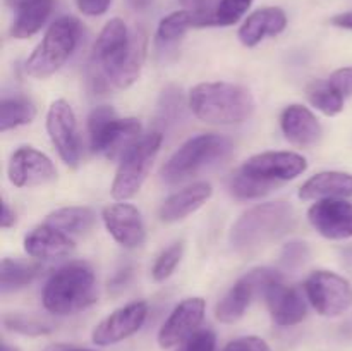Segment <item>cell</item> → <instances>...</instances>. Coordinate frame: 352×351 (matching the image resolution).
Instances as JSON below:
<instances>
[{
  "label": "cell",
  "mask_w": 352,
  "mask_h": 351,
  "mask_svg": "<svg viewBox=\"0 0 352 351\" xmlns=\"http://www.w3.org/2000/svg\"><path fill=\"white\" fill-rule=\"evenodd\" d=\"M146 57V36L141 31L131 33L119 17L110 19L100 31L89 57V79L95 92L110 86L129 88L138 81Z\"/></svg>",
  "instance_id": "obj_1"
},
{
  "label": "cell",
  "mask_w": 352,
  "mask_h": 351,
  "mask_svg": "<svg viewBox=\"0 0 352 351\" xmlns=\"http://www.w3.org/2000/svg\"><path fill=\"white\" fill-rule=\"evenodd\" d=\"M296 224V213L289 203L268 202L246 210L230 229V244L243 257L258 253L261 248L280 240Z\"/></svg>",
  "instance_id": "obj_2"
},
{
  "label": "cell",
  "mask_w": 352,
  "mask_h": 351,
  "mask_svg": "<svg viewBox=\"0 0 352 351\" xmlns=\"http://www.w3.org/2000/svg\"><path fill=\"white\" fill-rule=\"evenodd\" d=\"M189 109L203 123L230 126L253 116L254 98L250 89L234 83H199L189 93Z\"/></svg>",
  "instance_id": "obj_3"
},
{
  "label": "cell",
  "mask_w": 352,
  "mask_h": 351,
  "mask_svg": "<svg viewBox=\"0 0 352 351\" xmlns=\"http://www.w3.org/2000/svg\"><path fill=\"white\" fill-rule=\"evenodd\" d=\"M96 301L95 272L85 262L57 268L43 289V306L54 315H74Z\"/></svg>",
  "instance_id": "obj_4"
},
{
  "label": "cell",
  "mask_w": 352,
  "mask_h": 351,
  "mask_svg": "<svg viewBox=\"0 0 352 351\" xmlns=\"http://www.w3.org/2000/svg\"><path fill=\"white\" fill-rule=\"evenodd\" d=\"M234 150L232 141L222 134H199L181 145L162 167L160 176L167 184L188 181L206 169L226 160Z\"/></svg>",
  "instance_id": "obj_5"
},
{
  "label": "cell",
  "mask_w": 352,
  "mask_h": 351,
  "mask_svg": "<svg viewBox=\"0 0 352 351\" xmlns=\"http://www.w3.org/2000/svg\"><path fill=\"white\" fill-rule=\"evenodd\" d=\"M88 138L93 153L116 160L141 140V123L134 117H119L110 105H100L88 117Z\"/></svg>",
  "instance_id": "obj_6"
},
{
  "label": "cell",
  "mask_w": 352,
  "mask_h": 351,
  "mask_svg": "<svg viewBox=\"0 0 352 351\" xmlns=\"http://www.w3.org/2000/svg\"><path fill=\"white\" fill-rule=\"evenodd\" d=\"M81 38V23L72 16L55 19L26 61V72L45 79L55 74L74 54Z\"/></svg>",
  "instance_id": "obj_7"
},
{
  "label": "cell",
  "mask_w": 352,
  "mask_h": 351,
  "mask_svg": "<svg viewBox=\"0 0 352 351\" xmlns=\"http://www.w3.org/2000/svg\"><path fill=\"white\" fill-rule=\"evenodd\" d=\"M164 134L160 131L146 134L141 138L127 153L120 158L119 169L112 182V196L119 202L133 198L141 189L143 182L150 174L153 162L160 151Z\"/></svg>",
  "instance_id": "obj_8"
},
{
  "label": "cell",
  "mask_w": 352,
  "mask_h": 351,
  "mask_svg": "<svg viewBox=\"0 0 352 351\" xmlns=\"http://www.w3.org/2000/svg\"><path fill=\"white\" fill-rule=\"evenodd\" d=\"M305 291L313 308L323 317H339L352 305V288L347 279L330 270H316L306 279Z\"/></svg>",
  "instance_id": "obj_9"
},
{
  "label": "cell",
  "mask_w": 352,
  "mask_h": 351,
  "mask_svg": "<svg viewBox=\"0 0 352 351\" xmlns=\"http://www.w3.org/2000/svg\"><path fill=\"white\" fill-rule=\"evenodd\" d=\"M280 277L274 268H254L250 274L236 282L229 291L223 295V298L217 303L215 317L222 323H234L246 313L251 299L256 292L263 291L265 286L274 279Z\"/></svg>",
  "instance_id": "obj_10"
},
{
  "label": "cell",
  "mask_w": 352,
  "mask_h": 351,
  "mask_svg": "<svg viewBox=\"0 0 352 351\" xmlns=\"http://www.w3.org/2000/svg\"><path fill=\"white\" fill-rule=\"evenodd\" d=\"M239 169L251 178L277 186L301 176L308 169V162L294 151H263L248 158Z\"/></svg>",
  "instance_id": "obj_11"
},
{
  "label": "cell",
  "mask_w": 352,
  "mask_h": 351,
  "mask_svg": "<svg viewBox=\"0 0 352 351\" xmlns=\"http://www.w3.org/2000/svg\"><path fill=\"white\" fill-rule=\"evenodd\" d=\"M47 131L58 157L67 165H78L81 157V140H79L78 119L65 100H55L47 114Z\"/></svg>",
  "instance_id": "obj_12"
},
{
  "label": "cell",
  "mask_w": 352,
  "mask_h": 351,
  "mask_svg": "<svg viewBox=\"0 0 352 351\" xmlns=\"http://www.w3.org/2000/svg\"><path fill=\"white\" fill-rule=\"evenodd\" d=\"M148 317V305L144 301H133L120 306L102 320L93 329L91 341L96 346H112L134 336L144 326Z\"/></svg>",
  "instance_id": "obj_13"
},
{
  "label": "cell",
  "mask_w": 352,
  "mask_h": 351,
  "mask_svg": "<svg viewBox=\"0 0 352 351\" xmlns=\"http://www.w3.org/2000/svg\"><path fill=\"white\" fill-rule=\"evenodd\" d=\"M206 303L205 299L195 296V298H186L175 306L164 322V326L158 330V346L164 350L179 346L184 343L188 337H191L196 330H199L203 319H205Z\"/></svg>",
  "instance_id": "obj_14"
},
{
  "label": "cell",
  "mask_w": 352,
  "mask_h": 351,
  "mask_svg": "<svg viewBox=\"0 0 352 351\" xmlns=\"http://www.w3.org/2000/svg\"><path fill=\"white\" fill-rule=\"evenodd\" d=\"M9 181L17 188H36L55 179L57 171L50 158L33 147H21L10 155Z\"/></svg>",
  "instance_id": "obj_15"
},
{
  "label": "cell",
  "mask_w": 352,
  "mask_h": 351,
  "mask_svg": "<svg viewBox=\"0 0 352 351\" xmlns=\"http://www.w3.org/2000/svg\"><path fill=\"white\" fill-rule=\"evenodd\" d=\"M308 220L327 240L352 237V203L344 198L318 200L309 206Z\"/></svg>",
  "instance_id": "obj_16"
},
{
  "label": "cell",
  "mask_w": 352,
  "mask_h": 351,
  "mask_svg": "<svg viewBox=\"0 0 352 351\" xmlns=\"http://www.w3.org/2000/svg\"><path fill=\"white\" fill-rule=\"evenodd\" d=\"M102 219L105 229L120 246L133 250L144 243L146 231H144L143 217L140 210L131 203L120 202L107 205L102 212Z\"/></svg>",
  "instance_id": "obj_17"
},
{
  "label": "cell",
  "mask_w": 352,
  "mask_h": 351,
  "mask_svg": "<svg viewBox=\"0 0 352 351\" xmlns=\"http://www.w3.org/2000/svg\"><path fill=\"white\" fill-rule=\"evenodd\" d=\"M268 306L272 320L280 327H292L306 319V303L298 289L285 286L282 277L268 282L261 291Z\"/></svg>",
  "instance_id": "obj_18"
},
{
  "label": "cell",
  "mask_w": 352,
  "mask_h": 351,
  "mask_svg": "<svg viewBox=\"0 0 352 351\" xmlns=\"http://www.w3.org/2000/svg\"><path fill=\"white\" fill-rule=\"evenodd\" d=\"M280 127L289 143L301 148L315 147L322 140V124L315 114L305 105L292 103L285 107L280 116Z\"/></svg>",
  "instance_id": "obj_19"
},
{
  "label": "cell",
  "mask_w": 352,
  "mask_h": 351,
  "mask_svg": "<svg viewBox=\"0 0 352 351\" xmlns=\"http://www.w3.org/2000/svg\"><path fill=\"white\" fill-rule=\"evenodd\" d=\"M24 251L38 260H55L74 251V241L50 224H41L24 236Z\"/></svg>",
  "instance_id": "obj_20"
},
{
  "label": "cell",
  "mask_w": 352,
  "mask_h": 351,
  "mask_svg": "<svg viewBox=\"0 0 352 351\" xmlns=\"http://www.w3.org/2000/svg\"><path fill=\"white\" fill-rule=\"evenodd\" d=\"M287 26V16L280 7H261L244 19L239 40L244 47H256L267 38H275Z\"/></svg>",
  "instance_id": "obj_21"
},
{
  "label": "cell",
  "mask_w": 352,
  "mask_h": 351,
  "mask_svg": "<svg viewBox=\"0 0 352 351\" xmlns=\"http://www.w3.org/2000/svg\"><path fill=\"white\" fill-rule=\"evenodd\" d=\"M213 189L210 182H195L191 186H186L181 191L168 196L160 206V219L164 222H179L188 215L195 213L201 209L212 196Z\"/></svg>",
  "instance_id": "obj_22"
},
{
  "label": "cell",
  "mask_w": 352,
  "mask_h": 351,
  "mask_svg": "<svg viewBox=\"0 0 352 351\" xmlns=\"http://www.w3.org/2000/svg\"><path fill=\"white\" fill-rule=\"evenodd\" d=\"M301 200L352 198V174L340 171H325L311 176L299 188Z\"/></svg>",
  "instance_id": "obj_23"
},
{
  "label": "cell",
  "mask_w": 352,
  "mask_h": 351,
  "mask_svg": "<svg viewBox=\"0 0 352 351\" xmlns=\"http://www.w3.org/2000/svg\"><path fill=\"white\" fill-rule=\"evenodd\" d=\"M54 0H16V16L10 24V36L26 40L36 34L50 17Z\"/></svg>",
  "instance_id": "obj_24"
},
{
  "label": "cell",
  "mask_w": 352,
  "mask_h": 351,
  "mask_svg": "<svg viewBox=\"0 0 352 351\" xmlns=\"http://www.w3.org/2000/svg\"><path fill=\"white\" fill-rule=\"evenodd\" d=\"M191 28H198V14L196 10L182 9L170 12L158 23L157 28V47L158 48H170L188 33Z\"/></svg>",
  "instance_id": "obj_25"
},
{
  "label": "cell",
  "mask_w": 352,
  "mask_h": 351,
  "mask_svg": "<svg viewBox=\"0 0 352 351\" xmlns=\"http://www.w3.org/2000/svg\"><path fill=\"white\" fill-rule=\"evenodd\" d=\"M96 215L88 206H62L48 213L45 222L57 227L62 233L74 236V234L88 233L95 224Z\"/></svg>",
  "instance_id": "obj_26"
},
{
  "label": "cell",
  "mask_w": 352,
  "mask_h": 351,
  "mask_svg": "<svg viewBox=\"0 0 352 351\" xmlns=\"http://www.w3.org/2000/svg\"><path fill=\"white\" fill-rule=\"evenodd\" d=\"M36 117V107L23 96H6L0 105V131L14 129L33 123Z\"/></svg>",
  "instance_id": "obj_27"
},
{
  "label": "cell",
  "mask_w": 352,
  "mask_h": 351,
  "mask_svg": "<svg viewBox=\"0 0 352 351\" xmlns=\"http://www.w3.org/2000/svg\"><path fill=\"white\" fill-rule=\"evenodd\" d=\"M36 274L38 268L33 265L12 260V258H3L2 267H0V291L2 295L19 291V289L30 286Z\"/></svg>",
  "instance_id": "obj_28"
},
{
  "label": "cell",
  "mask_w": 352,
  "mask_h": 351,
  "mask_svg": "<svg viewBox=\"0 0 352 351\" xmlns=\"http://www.w3.org/2000/svg\"><path fill=\"white\" fill-rule=\"evenodd\" d=\"M306 96H308L309 103L325 116H337V114L342 112L344 98H346L339 89L330 85L329 79L327 81H323V79L313 81L306 89Z\"/></svg>",
  "instance_id": "obj_29"
},
{
  "label": "cell",
  "mask_w": 352,
  "mask_h": 351,
  "mask_svg": "<svg viewBox=\"0 0 352 351\" xmlns=\"http://www.w3.org/2000/svg\"><path fill=\"white\" fill-rule=\"evenodd\" d=\"M182 114H184V96H182L181 88H177V86H167L162 92L160 100H158L155 120H157V124L160 127L168 129V127L174 126L181 119Z\"/></svg>",
  "instance_id": "obj_30"
},
{
  "label": "cell",
  "mask_w": 352,
  "mask_h": 351,
  "mask_svg": "<svg viewBox=\"0 0 352 351\" xmlns=\"http://www.w3.org/2000/svg\"><path fill=\"white\" fill-rule=\"evenodd\" d=\"M275 186L267 184V182L260 181L256 178H251L246 172H243L241 169H237L229 179V189L236 198L239 200H253L260 198V196L267 195L274 189Z\"/></svg>",
  "instance_id": "obj_31"
},
{
  "label": "cell",
  "mask_w": 352,
  "mask_h": 351,
  "mask_svg": "<svg viewBox=\"0 0 352 351\" xmlns=\"http://www.w3.org/2000/svg\"><path fill=\"white\" fill-rule=\"evenodd\" d=\"M2 323L6 329L30 337L47 336V334H50L54 330V327L50 323L34 319V317L21 315V313H7V315H3Z\"/></svg>",
  "instance_id": "obj_32"
},
{
  "label": "cell",
  "mask_w": 352,
  "mask_h": 351,
  "mask_svg": "<svg viewBox=\"0 0 352 351\" xmlns=\"http://www.w3.org/2000/svg\"><path fill=\"white\" fill-rule=\"evenodd\" d=\"M253 0H219L213 7V26H232L239 23Z\"/></svg>",
  "instance_id": "obj_33"
},
{
  "label": "cell",
  "mask_w": 352,
  "mask_h": 351,
  "mask_svg": "<svg viewBox=\"0 0 352 351\" xmlns=\"http://www.w3.org/2000/svg\"><path fill=\"white\" fill-rule=\"evenodd\" d=\"M182 255H184V243L177 241V243L170 244L165 248L160 255H158L157 262H155L153 268H151V275L157 282H164L165 279L170 277L177 265L181 264Z\"/></svg>",
  "instance_id": "obj_34"
},
{
  "label": "cell",
  "mask_w": 352,
  "mask_h": 351,
  "mask_svg": "<svg viewBox=\"0 0 352 351\" xmlns=\"http://www.w3.org/2000/svg\"><path fill=\"white\" fill-rule=\"evenodd\" d=\"M309 258V248L308 244L302 241H292L284 246L280 253V264L282 267L287 270H296V268L302 267L306 260Z\"/></svg>",
  "instance_id": "obj_35"
},
{
  "label": "cell",
  "mask_w": 352,
  "mask_h": 351,
  "mask_svg": "<svg viewBox=\"0 0 352 351\" xmlns=\"http://www.w3.org/2000/svg\"><path fill=\"white\" fill-rule=\"evenodd\" d=\"M177 351H217V337L213 330L199 329L191 337L179 344Z\"/></svg>",
  "instance_id": "obj_36"
},
{
  "label": "cell",
  "mask_w": 352,
  "mask_h": 351,
  "mask_svg": "<svg viewBox=\"0 0 352 351\" xmlns=\"http://www.w3.org/2000/svg\"><path fill=\"white\" fill-rule=\"evenodd\" d=\"M223 351H272L267 341L256 336H244L226 344Z\"/></svg>",
  "instance_id": "obj_37"
},
{
  "label": "cell",
  "mask_w": 352,
  "mask_h": 351,
  "mask_svg": "<svg viewBox=\"0 0 352 351\" xmlns=\"http://www.w3.org/2000/svg\"><path fill=\"white\" fill-rule=\"evenodd\" d=\"M330 85L339 89L344 96H352V67L337 69L329 78Z\"/></svg>",
  "instance_id": "obj_38"
},
{
  "label": "cell",
  "mask_w": 352,
  "mask_h": 351,
  "mask_svg": "<svg viewBox=\"0 0 352 351\" xmlns=\"http://www.w3.org/2000/svg\"><path fill=\"white\" fill-rule=\"evenodd\" d=\"M78 3V9L81 10L85 16H102L109 10L112 0H76Z\"/></svg>",
  "instance_id": "obj_39"
},
{
  "label": "cell",
  "mask_w": 352,
  "mask_h": 351,
  "mask_svg": "<svg viewBox=\"0 0 352 351\" xmlns=\"http://www.w3.org/2000/svg\"><path fill=\"white\" fill-rule=\"evenodd\" d=\"M330 23H332L336 28H342V30L352 31V10L336 14V16L330 19Z\"/></svg>",
  "instance_id": "obj_40"
},
{
  "label": "cell",
  "mask_w": 352,
  "mask_h": 351,
  "mask_svg": "<svg viewBox=\"0 0 352 351\" xmlns=\"http://www.w3.org/2000/svg\"><path fill=\"white\" fill-rule=\"evenodd\" d=\"M14 222H16V213H14V210L10 209L9 203L3 202L2 203V215H0V226H2L3 229H7V227L14 226Z\"/></svg>",
  "instance_id": "obj_41"
},
{
  "label": "cell",
  "mask_w": 352,
  "mask_h": 351,
  "mask_svg": "<svg viewBox=\"0 0 352 351\" xmlns=\"http://www.w3.org/2000/svg\"><path fill=\"white\" fill-rule=\"evenodd\" d=\"M177 2L182 3V6L189 10H201L208 7L205 0H177Z\"/></svg>",
  "instance_id": "obj_42"
},
{
  "label": "cell",
  "mask_w": 352,
  "mask_h": 351,
  "mask_svg": "<svg viewBox=\"0 0 352 351\" xmlns=\"http://www.w3.org/2000/svg\"><path fill=\"white\" fill-rule=\"evenodd\" d=\"M127 3H129L134 10L143 12V10H148L151 6H153L155 0H127Z\"/></svg>",
  "instance_id": "obj_43"
},
{
  "label": "cell",
  "mask_w": 352,
  "mask_h": 351,
  "mask_svg": "<svg viewBox=\"0 0 352 351\" xmlns=\"http://www.w3.org/2000/svg\"><path fill=\"white\" fill-rule=\"evenodd\" d=\"M2 351H19V350H17L16 346H10V344L3 343V344H2Z\"/></svg>",
  "instance_id": "obj_44"
},
{
  "label": "cell",
  "mask_w": 352,
  "mask_h": 351,
  "mask_svg": "<svg viewBox=\"0 0 352 351\" xmlns=\"http://www.w3.org/2000/svg\"><path fill=\"white\" fill-rule=\"evenodd\" d=\"M62 351H91V350H82V348H69V346H64V348H62Z\"/></svg>",
  "instance_id": "obj_45"
},
{
  "label": "cell",
  "mask_w": 352,
  "mask_h": 351,
  "mask_svg": "<svg viewBox=\"0 0 352 351\" xmlns=\"http://www.w3.org/2000/svg\"><path fill=\"white\" fill-rule=\"evenodd\" d=\"M62 348L64 346H52V348H48L47 351H62Z\"/></svg>",
  "instance_id": "obj_46"
}]
</instances>
